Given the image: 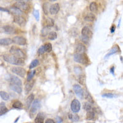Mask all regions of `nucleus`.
<instances>
[{"instance_id":"nucleus-1","label":"nucleus","mask_w":123,"mask_h":123,"mask_svg":"<svg viewBox=\"0 0 123 123\" xmlns=\"http://www.w3.org/2000/svg\"><path fill=\"white\" fill-rule=\"evenodd\" d=\"M3 59L6 62L11 64L12 65H20L22 66L25 64L24 60L22 59H19L14 57V55H10L5 54L3 55Z\"/></svg>"},{"instance_id":"nucleus-2","label":"nucleus","mask_w":123,"mask_h":123,"mask_svg":"<svg viewBox=\"0 0 123 123\" xmlns=\"http://www.w3.org/2000/svg\"><path fill=\"white\" fill-rule=\"evenodd\" d=\"M9 52L11 54L17 58L22 59L23 60H24L26 58V55L24 53V52L21 49L19 48V47H17L16 46L11 47Z\"/></svg>"},{"instance_id":"nucleus-3","label":"nucleus","mask_w":123,"mask_h":123,"mask_svg":"<svg viewBox=\"0 0 123 123\" xmlns=\"http://www.w3.org/2000/svg\"><path fill=\"white\" fill-rule=\"evenodd\" d=\"M74 60L76 62L80 63L83 65H86L89 62V59L87 58V55L84 54H75L74 55Z\"/></svg>"},{"instance_id":"nucleus-4","label":"nucleus","mask_w":123,"mask_h":123,"mask_svg":"<svg viewBox=\"0 0 123 123\" xmlns=\"http://www.w3.org/2000/svg\"><path fill=\"white\" fill-rule=\"evenodd\" d=\"M11 71H12V72L13 73L18 75L19 76L22 77V78H24L25 75H26V70L23 68H22V67H13V68H11Z\"/></svg>"},{"instance_id":"nucleus-5","label":"nucleus","mask_w":123,"mask_h":123,"mask_svg":"<svg viewBox=\"0 0 123 123\" xmlns=\"http://www.w3.org/2000/svg\"><path fill=\"white\" fill-rule=\"evenodd\" d=\"M71 110L74 113L79 112L81 109V103L77 99H74L71 103Z\"/></svg>"},{"instance_id":"nucleus-6","label":"nucleus","mask_w":123,"mask_h":123,"mask_svg":"<svg viewBox=\"0 0 123 123\" xmlns=\"http://www.w3.org/2000/svg\"><path fill=\"white\" fill-rule=\"evenodd\" d=\"M41 107V102L39 99H36L35 100H33V103L31 105V108H30V113L32 115H34L36 113L38 110Z\"/></svg>"},{"instance_id":"nucleus-7","label":"nucleus","mask_w":123,"mask_h":123,"mask_svg":"<svg viewBox=\"0 0 123 123\" xmlns=\"http://www.w3.org/2000/svg\"><path fill=\"white\" fill-rule=\"evenodd\" d=\"M13 42L19 46H24L27 44V39L23 36H15L13 38Z\"/></svg>"},{"instance_id":"nucleus-8","label":"nucleus","mask_w":123,"mask_h":123,"mask_svg":"<svg viewBox=\"0 0 123 123\" xmlns=\"http://www.w3.org/2000/svg\"><path fill=\"white\" fill-rule=\"evenodd\" d=\"M73 90L75 91V93H76V95L80 97V98H83L84 96V91L83 89H82V87L79 85V84H75L73 85Z\"/></svg>"},{"instance_id":"nucleus-9","label":"nucleus","mask_w":123,"mask_h":123,"mask_svg":"<svg viewBox=\"0 0 123 123\" xmlns=\"http://www.w3.org/2000/svg\"><path fill=\"white\" fill-rule=\"evenodd\" d=\"M13 6L16 7L22 11H26L29 9V6L28 4L22 3V2H17L14 4Z\"/></svg>"},{"instance_id":"nucleus-10","label":"nucleus","mask_w":123,"mask_h":123,"mask_svg":"<svg viewBox=\"0 0 123 123\" xmlns=\"http://www.w3.org/2000/svg\"><path fill=\"white\" fill-rule=\"evenodd\" d=\"M14 21L20 27H24L26 24V20L21 16H15L14 18Z\"/></svg>"},{"instance_id":"nucleus-11","label":"nucleus","mask_w":123,"mask_h":123,"mask_svg":"<svg viewBox=\"0 0 123 123\" xmlns=\"http://www.w3.org/2000/svg\"><path fill=\"white\" fill-rule=\"evenodd\" d=\"M81 34H82V36H86V37L90 38L92 36V31H91V30L89 27L85 26V27H83L82 30H81Z\"/></svg>"},{"instance_id":"nucleus-12","label":"nucleus","mask_w":123,"mask_h":123,"mask_svg":"<svg viewBox=\"0 0 123 123\" xmlns=\"http://www.w3.org/2000/svg\"><path fill=\"white\" fill-rule=\"evenodd\" d=\"M9 81H11V84H16V85H18V86H22V81L20 79H19V78L16 76H14V75H11L9 78Z\"/></svg>"},{"instance_id":"nucleus-13","label":"nucleus","mask_w":123,"mask_h":123,"mask_svg":"<svg viewBox=\"0 0 123 123\" xmlns=\"http://www.w3.org/2000/svg\"><path fill=\"white\" fill-rule=\"evenodd\" d=\"M60 11V6L58 3H55L52 4L51 6L50 9H49V13L52 15H55L57 14L59 11Z\"/></svg>"},{"instance_id":"nucleus-14","label":"nucleus","mask_w":123,"mask_h":123,"mask_svg":"<svg viewBox=\"0 0 123 123\" xmlns=\"http://www.w3.org/2000/svg\"><path fill=\"white\" fill-rule=\"evenodd\" d=\"M86 51V46L82 43L78 44L76 46V54H84Z\"/></svg>"},{"instance_id":"nucleus-15","label":"nucleus","mask_w":123,"mask_h":123,"mask_svg":"<svg viewBox=\"0 0 123 123\" xmlns=\"http://www.w3.org/2000/svg\"><path fill=\"white\" fill-rule=\"evenodd\" d=\"M3 30L4 31L6 34H13L16 33V30L15 29V28L11 27L10 25H6V26H4Z\"/></svg>"},{"instance_id":"nucleus-16","label":"nucleus","mask_w":123,"mask_h":123,"mask_svg":"<svg viewBox=\"0 0 123 123\" xmlns=\"http://www.w3.org/2000/svg\"><path fill=\"white\" fill-rule=\"evenodd\" d=\"M33 85H34V81H32V80L27 81L25 87V90L26 93H28L30 91H31V90L33 87Z\"/></svg>"},{"instance_id":"nucleus-17","label":"nucleus","mask_w":123,"mask_h":123,"mask_svg":"<svg viewBox=\"0 0 123 123\" xmlns=\"http://www.w3.org/2000/svg\"><path fill=\"white\" fill-rule=\"evenodd\" d=\"M34 95L33 93L30 94V95L27 97V100H26V106H27V109H29L30 106H31V104H32L33 100H34Z\"/></svg>"},{"instance_id":"nucleus-18","label":"nucleus","mask_w":123,"mask_h":123,"mask_svg":"<svg viewBox=\"0 0 123 123\" xmlns=\"http://www.w3.org/2000/svg\"><path fill=\"white\" fill-rule=\"evenodd\" d=\"M95 117V111H94V108L93 110L87 111L86 113V119L87 120H93L94 119Z\"/></svg>"},{"instance_id":"nucleus-19","label":"nucleus","mask_w":123,"mask_h":123,"mask_svg":"<svg viewBox=\"0 0 123 123\" xmlns=\"http://www.w3.org/2000/svg\"><path fill=\"white\" fill-rule=\"evenodd\" d=\"M13 43V40L11 38H1L0 39V45L9 46Z\"/></svg>"},{"instance_id":"nucleus-20","label":"nucleus","mask_w":123,"mask_h":123,"mask_svg":"<svg viewBox=\"0 0 123 123\" xmlns=\"http://www.w3.org/2000/svg\"><path fill=\"white\" fill-rule=\"evenodd\" d=\"M10 87L11 89L13 90H14V92H16L17 93H21L22 92V87H20V86H18V85H16V84H11L10 85Z\"/></svg>"},{"instance_id":"nucleus-21","label":"nucleus","mask_w":123,"mask_h":123,"mask_svg":"<svg viewBox=\"0 0 123 123\" xmlns=\"http://www.w3.org/2000/svg\"><path fill=\"white\" fill-rule=\"evenodd\" d=\"M84 96L86 99V100L89 102V103H92V104L94 103V100H93V97H92V95H90L89 92H87V91L84 92Z\"/></svg>"},{"instance_id":"nucleus-22","label":"nucleus","mask_w":123,"mask_h":123,"mask_svg":"<svg viewBox=\"0 0 123 123\" xmlns=\"http://www.w3.org/2000/svg\"><path fill=\"white\" fill-rule=\"evenodd\" d=\"M10 11L11 13H13V14H14L16 16H22V11H20V9H17L16 7H12V8H10Z\"/></svg>"},{"instance_id":"nucleus-23","label":"nucleus","mask_w":123,"mask_h":123,"mask_svg":"<svg viewBox=\"0 0 123 123\" xmlns=\"http://www.w3.org/2000/svg\"><path fill=\"white\" fill-rule=\"evenodd\" d=\"M95 15L92 14V13H89V14H87L86 17H84V20H86V21H87V22H93V21L95 20Z\"/></svg>"},{"instance_id":"nucleus-24","label":"nucleus","mask_w":123,"mask_h":123,"mask_svg":"<svg viewBox=\"0 0 123 123\" xmlns=\"http://www.w3.org/2000/svg\"><path fill=\"white\" fill-rule=\"evenodd\" d=\"M44 120V117L42 113H39L37 115L36 118L34 119V122L35 123H43Z\"/></svg>"},{"instance_id":"nucleus-25","label":"nucleus","mask_w":123,"mask_h":123,"mask_svg":"<svg viewBox=\"0 0 123 123\" xmlns=\"http://www.w3.org/2000/svg\"><path fill=\"white\" fill-rule=\"evenodd\" d=\"M12 106L14 108H16V109H19L20 110L22 109L23 108V104L21 102H20L19 100H16L13 102Z\"/></svg>"},{"instance_id":"nucleus-26","label":"nucleus","mask_w":123,"mask_h":123,"mask_svg":"<svg viewBox=\"0 0 123 123\" xmlns=\"http://www.w3.org/2000/svg\"><path fill=\"white\" fill-rule=\"evenodd\" d=\"M119 51V47L118 46H115L113 47V48L111 49V50L110 51L108 52V53L106 54V55H105V59H107V58L109 57L110 56H111V55H112L115 54H116L117 52L118 51Z\"/></svg>"},{"instance_id":"nucleus-27","label":"nucleus","mask_w":123,"mask_h":123,"mask_svg":"<svg viewBox=\"0 0 123 123\" xmlns=\"http://www.w3.org/2000/svg\"><path fill=\"white\" fill-rule=\"evenodd\" d=\"M0 97L3 100H5V101L8 100L10 98L9 94L4 91H0Z\"/></svg>"},{"instance_id":"nucleus-28","label":"nucleus","mask_w":123,"mask_h":123,"mask_svg":"<svg viewBox=\"0 0 123 123\" xmlns=\"http://www.w3.org/2000/svg\"><path fill=\"white\" fill-rule=\"evenodd\" d=\"M68 118L70 119V120H72V121H75L76 122L80 120V118L78 116V115H75L73 113H69L68 114Z\"/></svg>"},{"instance_id":"nucleus-29","label":"nucleus","mask_w":123,"mask_h":123,"mask_svg":"<svg viewBox=\"0 0 123 123\" xmlns=\"http://www.w3.org/2000/svg\"><path fill=\"white\" fill-rule=\"evenodd\" d=\"M8 111V109L4 103H0V115H3Z\"/></svg>"},{"instance_id":"nucleus-30","label":"nucleus","mask_w":123,"mask_h":123,"mask_svg":"<svg viewBox=\"0 0 123 123\" xmlns=\"http://www.w3.org/2000/svg\"><path fill=\"white\" fill-rule=\"evenodd\" d=\"M89 9H90V11L91 12H95V11H97L98 6H97L96 3L95 2H92L90 3V6H89Z\"/></svg>"},{"instance_id":"nucleus-31","label":"nucleus","mask_w":123,"mask_h":123,"mask_svg":"<svg viewBox=\"0 0 123 123\" xmlns=\"http://www.w3.org/2000/svg\"><path fill=\"white\" fill-rule=\"evenodd\" d=\"M57 38V34L55 31H51L50 33H49L48 38L50 40H55Z\"/></svg>"},{"instance_id":"nucleus-32","label":"nucleus","mask_w":123,"mask_h":123,"mask_svg":"<svg viewBox=\"0 0 123 123\" xmlns=\"http://www.w3.org/2000/svg\"><path fill=\"white\" fill-rule=\"evenodd\" d=\"M49 30H50V27H44L41 30V34L42 36H46L47 34H49Z\"/></svg>"},{"instance_id":"nucleus-33","label":"nucleus","mask_w":123,"mask_h":123,"mask_svg":"<svg viewBox=\"0 0 123 123\" xmlns=\"http://www.w3.org/2000/svg\"><path fill=\"white\" fill-rule=\"evenodd\" d=\"M83 108H84V109L86 111H87L93 110V108H92V105H91V103H87V102L84 103V104H83Z\"/></svg>"},{"instance_id":"nucleus-34","label":"nucleus","mask_w":123,"mask_h":123,"mask_svg":"<svg viewBox=\"0 0 123 123\" xmlns=\"http://www.w3.org/2000/svg\"><path fill=\"white\" fill-rule=\"evenodd\" d=\"M38 65H39V60L38 59L33 60L31 62V64H30V66H29V68H35L36 67H37Z\"/></svg>"},{"instance_id":"nucleus-35","label":"nucleus","mask_w":123,"mask_h":123,"mask_svg":"<svg viewBox=\"0 0 123 123\" xmlns=\"http://www.w3.org/2000/svg\"><path fill=\"white\" fill-rule=\"evenodd\" d=\"M54 25V20L51 18H47L46 19V26L49 27H53Z\"/></svg>"},{"instance_id":"nucleus-36","label":"nucleus","mask_w":123,"mask_h":123,"mask_svg":"<svg viewBox=\"0 0 123 123\" xmlns=\"http://www.w3.org/2000/svg\"><path fill=\"white\" fill-rule=\"evenodd\" d=\"M44 47L45 52H50L52 49V46L51 43H46L44 46Z\"/></svg>"},{"instance_id":"nucleus-37","label":"nucleus","mask_w":123,"mask_h":123,"mask_svg":"<svg viewBox=\"0 0 123 123\" xmlns=\"http://www.w3.org/2000/svg\"><path fill=\"white\" fill-rule=\"evenodd\" d=\"M74 71H75V73L76 75H81V73H82V68L80 66H76L75 67V68H74Z\"/></svg>"},{"instance_id":"nucleus-38","label":"nucleus","mask_w":123,"mask_h":123,"mask_svg":"<svg viewBox=\"0 0 123 123\" xmlns=\"http://www.w3.org/2000/svg\"><path fill=\"white\" fill-rule=\"evenodd\" d=\"M42 10L45 15L48 14V4L46 3H44L42 5Z\"/></svg>"},{"instance_id":"nucleus-39","label":"nucleus","mask_w":123,"mask_h":123,"mask_svg":"<svg viewBox=\"0 0 123 123\" xmlns=\"http://www.w3.org/2000/svg\"><path fill=\"white\" fill-rule=\"evenodd\" d=\"M35 72H36V71H31V72H30L29 73H28V75H27V81H30V80H32V78H33V76L34 75Z\"/></svg>"},{"instance_id":"nucleus-40","label":"nucleus","mask_w":123,"mask_h":123,"mask_svg":"<svg viewBox=\"0 0 123 123\" xmlns=\"http://www.w3.org/2000/svg\"><path fill=\"white\" fill-rule=\"evenodd\" d=\"M78 81L80 84L82 85H84L85 84V81H86V78H85V76L84 75H81L80 76L79 79H78Z\"/></svg>"},{"instance_id":"nucleus-41","label":"nucleus","mask_w":123,"mask_h":123,"mask_svg":"<svg viewBox=\"0 0 123 123\" xmlns=\"http://www.w3.org/2000/svg\"><path fill=\"white\" fill-rule=\"evenodd\" d=\"M102 97H106V98H113V97H115V95L113 94L112 93H104L102 95Z\"/></svg>"},{"instance_id":"nucleus-42","label":"nucleus","mask_w":123,"mask_h":123,"mask_svg":"<svg viewBox=\"0 0 123 123\" xmlns=\"http://www.w3.org/2000/svg\"><path fill=\"white\" fill-rule=\"evenodd\" d=\"M33 16H34L35 19L37 21H39V11L38 10H34V12H33Z\"/></svg>"},{"instance_id":"nucleus-43","label":"nucleus","mask_w":123,"mask_h":123,"mask_svg":"<svg viewBox=\"0 0 123 123\" xmlns=\"http://www.w3.org/2000/svg\"><path fill=\"white\" fill-rule=\"evenodd\" d=\"M81 40H82V41H83L84 43L87 44L88 42H89V39H90V38H89L88 37H86V36H82L81 38Z\"/></svg>"},{"instance_id":"nucleus-44","label":"nucleus","mask_w":123,"mask_h":123,"mask_svg":"<svg viewBox=\"0 0 123 123\" xmlns=\"http://www.w3.org/2000/svg\"><path fill=\"white\" fill-rule=\"evenodd\" d=\"M44 52H45L44 47V46H41L39 48V49H38V53H39V54L42 55L43 54Z\"/></svg>"},{"instance_id":"nucleus-45","label":"nucleus","mask_w":123,"mask_h":123,"mask_svg":"<svg viewBox=\"0 0 123 123\" xmlns=\"http://www.w3.org/2000/svg\"><path fill=\"white\" fill-rule=\"evenodd\" d=\"M45 123H55V122L53 119H47L46 120Z\"/></svg>"},{"instance_id":"nucleus-46","label":"nucleus","mask_w":123,"mask_h":123,"mask_svg":"<svg viewBox=\"0 0 123 123\" xmlns=\"http://www.w3.org/2000/svg\"><path fill=\"white\" fill-rule=\"evenodd\" d=\"M17 2H22V3H28L30 1V0H16Z\"/></svg>"},{"instance_id":"nucleus-47","label":"nucleus","mask_w":123,"mask_h":123,"mask_svg":"<svg viewBox=\"0 0 123 123\" xmlns=\"http://www.w3.org/2000/svg\"><path fill=\"white\" fill-rule=\"evenodd\" d=\"M114 70H115V67H113L111 68L110 69V73H111L113 75H114Z\"/></svg>"},{"instance_id":"nucleus-48","label":"nucleus","mask_w":123,"mask_h":123,"mask_svg":"<svg viewBox=\"0 0 123 123\" xmlns=\"http://www.w3.org/2000/svg\"><path fill=\"white\" fill-rule=\"evenodd\" d=\"M115 26H113V27H111V33H113L114 31H115Z\"/></svg>"},{"instance_id":"nucleus-49","label":"nucleus","mask_w":123,"mask_h":123,"mask_svg":"<svg viewBox=\"0 0 123 123\" xmlns=\"http://www.w3.org/2000/svg\"><path fill=\"white\" fill-rule=\"evenodd\" d=\"M0 11H8V10L5 9H3V8H0Z\"/></svg>"},{"instance_id":"nucleus-50","label":"nucleus","mask_w":123,"mask_h":123,"mask_svg":"<svg viewBox=\"0 0 123 123\" xmlns=\"http://www.w3.org/2000/svg\"><path fill=\"white\" fill-rule=\"evenodd\" d=\"M51 2H54V1H57V0H49Z\"/></svg>"},{"instance_id":"nucleus-51","label":"nucleus","mask_w":123,"mask_h":123,"mask_svg":"<svg viewBox=\"0 0 123 123\" xmlns=\"http://www.w3.org/2000/svg\"></svg>"}]
</instances>
